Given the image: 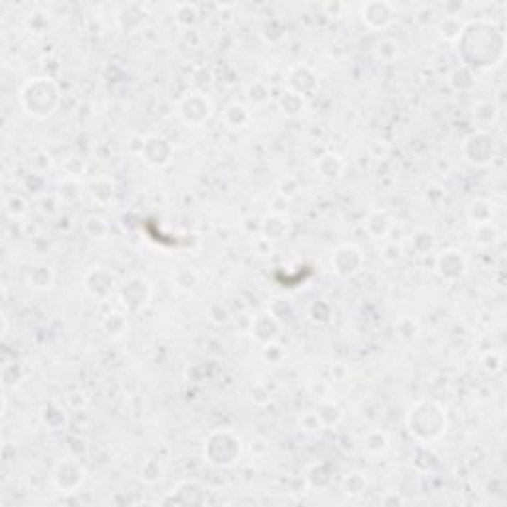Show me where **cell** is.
<instances>
[{
	"label": "cell",
	"mask_w": 507,
	"mask_h": 507,
	"mask_svg": "<svg viewBox=\"0 0 507 507\" xmlns=\"http://www.w3.org/2000/svg\"><path fill=\"white\" fill-rule=\"evenodd\" d=\"M395 224V218L391 217V212L385 208H375L366 214L363 228L371 238L375 240H386V236L391 232V228Z\"/></svg>",
	"instance_id": "ac0fdd59"
},
{
	"label": "cell",
	"mask_w": 507,
	"mask_h": 507,
	"mask_svg": "<svg viewBox=\"0 0 507 507\" xmlns=\"http://www.w3.org/2000/svg\"><path fill=\"white\" fill-rule=\"evenodd\" d=\"M395 333L400 343L413 345V343H416L420 339V323L414 317H410V315H403V317L396 320Z\"/></svg>",
	"instance_id": "f546056e"
},
{
	"label": "cell",
	"mask_w": 507,
	"mask_h": 507,
	"mask_svg": "<svg viewBox=\"0 0 507 507\" xmlns=\"http://www.w3.org/2000/svg\"><path fill=\"white\" fill-rule=\"evenodd\" d=\"M305 315H307V320H310L311 323H315V325H327L331 317H333V310H331V305H329L327 301L317 300L311 301L310 305H307Z\"/></svg>",
	"instance_id": "ab89813d"
},
{
	"label": "cell",
	"mask_w": 507,
	"mask_h": 507,
	"mask_svg": "<svg viewBox=\"0 0 507 507\" xmlns=\"http://www.w3.org/2000/svg\"><path fill=\"white\" fill-rule=\"evenodd\" d=\"M448 82H450V85L456 92H470L471 87L476 85V82H474V70H470L468 66L456 67L450 74V77H448Z\"/></svg>",
	"instance_id": "b9f144b4"
},
{
	"label": "cell",
	"mask_w": 507,
	"mask_h": 507,
	"mask_svg": "<svg viewBox=\"0 0 507 507\" xmlns=\"http://www.w3.org/2000/svg\"><path fill=\"white\" fill-rule=\"evenodd\" d=\"M498 155V145L494 135L486 129L470 133L464 141H462V157L466 163H470L471 167H488L491 160Z\"/></svg>",
	"instance_id": "8992f818"
},
{
	"label": "cell",
	"mask_w": 507,
	"mask_h": 507,
	"mask_svg": "<svg viewBox=\"0 0 507 507\" xmlns=\"http://www.w3.org/2000/svg\"><path fill=\"white\" fill-rule=\"evenodd\" d=\"M468 218L474 226L494 222V205L489 200H474L468 207Z\"/></svg>",
	"instance_id": "d590c367"
},
{
	"label": "cell",
	"mask_w": 507,
	"mask_h": 507,
	"mask_svg": "<svg viewBox=\"0 0 507 507\" xmlns=\"http://www.w3.org/2000/svg\"><path fill=\"white\" fill-rule=\"evenodd\" d=\"M499 228L496 226V222H488V224H478L474 226V242L481 248H489L499 240Z\"/></svg>",
	"instance_id": "8d00e7d4"
},
{
	"label": "cell",
	"mask_w": 507,
	"mask_h": 507,
	"mask_svg": "<svg viewBox=\"0 0 507 507\" xmlns=\"http://www.w3.org/2000/svg\"><path fill=\"white\" fill-rule=\"evenodd\" d=\"M408 238H410V246L414 248V252L420 254V256L432 254L434 248H436V236L430 230H426V228L414 230Z\"/></svg>",
	"instance_id": "e575fe53"
},
{
	"label": "cell",
	"mask_w": 507,
	"mask_h": 507,
	"mask_svg": "<svg viewBox=\"0 0 507 507\" xmlns=\"http://www.w3.org/2000/svg\"><path fill=\"white\" fill-rule=\"evenodd\" d=\"M301 190L300 187V180L295 179V177H285V179L280 180V187H278V192H280V197L285 198V200H290V198L298 197V192Z\"/></svg>",
	"instance_id": "816d5d0a"
},
{
	"label": "cell",
	"mask_w": 507,
	"mask_h": 507,
	"mask_svg": "<svg viewBox=\"0 0 507 507\" xmlns=\"http://www.w3.org/2000/svg\"><path fill=\"white\" fill-rule=\"evenodd\" d=\"M99 327L104 329L105 335H109L111 339H121L127 331H129V320L127 313H123L119 310H109L99 317Z\"/></svg>",
	"instance_id": "ffe728a7"
},
{
	"label": "cell",
	"mask_w": 507,
	"mask_h": 507,
	"mask_svg": "<svg viewBox=\"0 0 507 507\" xmlns=\"http://www.w3.org/2000/svg\"><path fill=\"white\" fill-rule=\"evenodd\" d=\"M381 503H383V506H403V503H406V499L396 496V494H388L386 498L381 499Z\"/></svg>",
	"instance_id": "11a10c76"
},
{
	"label": "cell",
	"mask_w": 507,
	"mask_h": 507,
	"mask_svg": "<svg viewBox=\"0 0 507 507\" xmlns=\"http://www.w3.org/2000/svg\"><path fill=\"white\" fill-rule=\"evenodd\" d=\"M363 268H365V254L357 246L343 244L331 254V270L341 280L355 278Z\"/></svg>",
	"instance_id": "4fadbf2b"
},
{
	"label": "cell",
	"mask_w": 507,
	"mask_h": 507,
	"mask_svg": "<svg viewBox=\"0 0 507 507\" xmlns=\"http://www.w3.org/2000/svg\"><path fill=\"white\" fill-rule=\"evenodd\" d=\"M82 192H84V188H82L80 179L64 177V179L60 180V185H58L56 197L60 200V205H74V202H77L82 198Z\"/></svg>",
	"instance_id": "1f68e13d"
},
{
	"label": "cell",
	"mask_w": 507,
	"mask_h": 507,
	"mask_svg": "<svg viewBox=\"0 0 507 507\" xmlns=\"http://www.w3.org/2000/svg\"><path fill=\"white\" fill-rule=\"evenodd\" d=\"M260 357L266 365L270 366H280L285 361V349L273 341V343H268V345H262V351H260Z\"/></svg>",
	"instance_id": "ee69618b"
},
{
	"label": "cell",
	"mask_w": 507,
	"mask_h": 507,
	"mask_svg": "<svg viewBox=\"0 0 507 507\" xmlns=\"http://www.w3.org/2000/svg\"><path fill=\"white\" fill-rule=\"evenodd\" d=\"M48 16L50 14L42 12V10L30 12L28 18H26V30H28L30 34H34V36H44L48 28H50V18Z\"/></svg>",
	"instance_id": "7bdbcfd3"
},
{
	"label": "cell",
	"mask_w": 507,
	"mask_h": 507,
	"mask_svg": "<svg viewBox=\"0 0 507 507\" xmlns=\"http://www.w3.org/2000/svg\"><path fill=\"white\" fill-rule=\"evenodd\" d=\"M40 420L46 426L48 430H64L70 422L66 408H62L60 404H48L44 410L40 413Z\"/></svg>",
	"instance_id": "4dcf8cb0"
},
{
	"label": "cell",
	"mask_w": 507,
	"mask_h": 507,
	"mask_svg": "<svg viewBox=\"0 0 507 507\" xmlns=\"http://www.w3.org/2000/svg\"><path fill=\"white\" fill-rule=\"evenodd\" d=\"M52 165H54V159H52V155L48 151H36L30 157V167H32L34 173H40V175H44Z\"/></svg>",
	"instance_id": "f907efd6"
},
{
	"label": "cell",
	"mask_w": 507,
	"mask_h": 507,
	"mask_svg": "<svg viewBox=\"0 0 507 507\" xmlns=\"http://www.w3.org/2000/svg\"><path fill=\"white\" fill-rule=\"evenodd\" d=\"M345 170H347V163L337 153H325L315 160V173L325 182H337L339 179H343Z\"/></svg>",
	"instance_id": "e0dca14e"
},
{
	"label": "cell",
	"mask_w": 507,
	"mask_h": 507,
	"mask_svg": "<svg viewBox=\"0 0 507 507\" xmlns=\"http://www.w3.org/2000/svg\"><path fill=\"white\" fill-rule=\"evenodd\" d=\"M139 155L151 169H167L175 159V145L159 133H151L143 139Z\"/></svg>",
	"instance_id": "30bf717a"
},
{
	"label": "cell",
	"mask_w": 507,
	"mask_h": 507,
	"mask_svg": "<svg viewBox=\"0 0 507 507\" xmlns=\"http://www.w3.org/2000/svg\"><path fill=\"white\" fill-rule=\"evenodd\" d=\"M62 169H64V177L80 179V177L85 173V160L82 159V157L70 155V157H66L64 163H62Z\"/></svg>",
	"instance_id": "681fc988"
},
{
	"label": "cell",
	"mask_w": 507,
	"mask_h": 507,
	"mask_svg": "<svg viewBox=\"0 0 507 507\" xmlns=\"http://www.w3.org/2000/svg\"><path fill=\"white\" fill-rule=\"evenodd\" d=\"M214 113V104L205 92L190 89L177 102V115L187 127H202Z\"/></svg>",
	"instance_id": "5b68a950"
},
{
	"label": "cell",
	"mask_w": 507,
	"mask_h": 507,
	"mask_svg": "<svg viewBox=\"0 0 507 507\" xmlns=\"http://www.w3.org/2000/svg\"><path fill=\"white\" fill-rule=\"evenodd\" d=\"M406 428L418 444L438 442L448 430V414L446 408L436 400H418L410 406L406 414Z\"/></svg>",
	"instance_id": "7a4b0ae2"
},
{
	"label": "cell",
	"mask_w": 507,
	"mask_h": 507,
	"mask_svg": "<svg viewBox=\"0 0 507 507\" xmlns=\"http://www.w3.org/2000/svg\"><path fill=\"white\" fill-rule=\"evenodd\" d=\"M244 454V440L232 428H217L208 434L202 458L214 468H232Z\"/></svg>",
	"instance_id": "277c9868"
},
{
	"label": "cell",
	"mask_w": 507,
	"mask_h": 507,
	"mask_svg": "<svg viewBox=\"0 0 507 507\" xmlns=\"http://www.w3.org/2000/svg\"><path fill=\"white\" fill-rule=\"evenodd\" d=\"M464 28H466V22H464L458 14H446V16L436 24L438 34H440L442 40H446V42H458Z\"/></svg>",
	"instance_id": "f1b7e54d"
},
{
	"label": "cell",
	"mask_w": 507,
	"mask_h": 507,
	"mask_svg": "<svg viewBox=\"0 0 507 507\" xmlns=\"http://www.w3.org/2000/svg\"><path fill=\"white\" fill-rule=\"evenodd\" d=\"M434 270L446 282H460L468 273V260L460 250L448 248V250H444L436 256Z\"/></svg>",
	"instance_id": "2e32d148"
},
{
	"label": "cell",
	"mask_w": 507,
	"mask_h": 507,
	"mask_svg": "<svg viewBox=\"0 0 507 507\" xmlns=\"http://www.w3.org/2000/svg\"><path fill=\"white\" fill-rule=\"evenodd\" d=\"M300 426L303 432L307 434H320L321 430H325L323 428V424H321L320 416H317V413L315 410H305V413L300 416Z\"/></svg>",
	"instance_id": "c3c4849f"
},
{
	"label": "cell",
	"mask_w": 507,
	"mask_h": 507,
	"mask_svg": "<svg viewBox=\"0 0 507 507\" xmlns=\"http://www.w3.org/2000/svg\"><path fill=\"white\" fill-rule=\"evenodd\" d=\"M359 14L366 28L383 32L396 20V6L388 0H366L359 6Z\"/></svg>",
	"instance_id": "7c38bea8"
},
{
	"label": "cell",
	"mask_w": 507,
	"mask_h": 507,
	"mask_svg": "<svg viewBox=\"0 0 507 507\" xmlns=\"http://www.w3.org/2000/svg\"><path fill=\"white\" fill-rule=\"evenodd\" d=\"M84 283V291L92 298V300L99 301V303H107L111 300L113 295L119 290V282H117V276L107 270V268H89L82 278Z\"/></svg>",
	"instance_id": "52a82bcc"
},
{
	"label": "cell",
	"mask_w": 507,
	"mask_h": 507,
	"mask_svg": "<svg viewBox=\"0 0 507 507\" xmlns=\"http://www.w3.org/2000/svg\"><path fill=\"white\" fill-rule=\"evenodd\" d=\"M85 479H87V471L80 458H64L58 462L52 470V486L60 494H74L84 486Z\"/></svg>",
	"instance_id": "ba28073f"
},
{
	"label": "cell",
	"mask_w": 507,
	"mask_h": 507,
	"mask_svg": "<svg viewBox=\"0 0 507 507\" xmlns=\"http://www.w3.org/2000/svg\"><path fill=\"white\" fill-rule=\"evenodd\" d=\"M262 236L266 240H282L290 232V220L280 214V212H272L262 220Z\"/></svg>",
	"instance_id": "d4e9b609"
},
{
	"label": "cell",
	"mask_w": 507,
	"mask_h": 507,
	"mask_svg": "<svg viewBox=\"0 0 507 507\" xmlns=\"http://www.w3.org/2000/svg\"><path fill=\"white\" fill-rule=\"evenodd\" d=\"M458 46H476L471 54L464 58V66L470 70L474 67H488L498 66L506 58V36L499 28H496L488 20H478V22H466V28L462 32L460 40L456 42Z\"/></svg>",
	"instance_id": "6da1fadb"
},
{
	"label": "cell",
	"mask_w": 507,
	"mask_h": 507,
	"mask_svg": "<svg viewBox=\"0 0 507 507\" xmlns=\"http://www.w3.org/2000/svg\"><path fill=\"white\" fill-rule=\"evenodd\" d=\"M208 496H210V488L207 484H202L198 479H182L173 486L169 496L160 503H165V506H207Z\"/></svg>",
	"instance_id": "8fae6325"
},
{
	"label": "cell",
	"mask_w": 507,
	"mask_h": 507,
	"mask_svg": "<svg viewBox=\"0 0 507 507\" xmlns=\"http://www.w3.org/2000/svg\"><path fill=\"white\" fill-rule=\"evenodd\" d=\"M366 486H369V484H366V478L363 474H351V476L343 479V491H345V496H349V498L363 496L366 491Z\"/></svg>",
	"instance_id": "f6af8a7d"
},
{
	"label": "cell",
	"mask_w": 507,
	"mask_h": 507,
	"mask_svg": "<svg viewBox=\"0 0 507 507\" xmlns=\"http://www.w3.org/2000/svg\"><path fill=\"white\" fill-rule=\"evenodd\" d=\"M381 258H383L386 263H396L403 258V248H400V244H396V242H388V240H386L385 246H383V252H381Z\"/></svg>",
	"instance_id": "f5cc1de1"
},
{
	"label": "cell",
	"mask_w": 507,
	"mask_h": 507,
	"mask_svg": "<svg viewBox=\"0 0 507 507\" xmlns=\"http://www.w3.org/2000/svg\"><path fill=\"white\" fill-rule=\"evenodd\" d=\"M305 481L311 489H317V491L329 489L333 484V470L325 462H315L305 470Z\"/></svg>",
	"instance_id": "603a6c76"
},
{
	"label": "cell",
	"mask_w": 507,
	"mask_h": 507,
	"mask_svg": "<svg viewBox=\"0 0 507 507\" xmlns=\"http://www.w3.org/2000/svg\"><path fill=\"white\" fill-rule=\"evenodd\" d=\"M56 282V272L54 268L46 262L32 263L28 270V285L36 291L50 290Z\"/></svg>",
	"instance_id": "44dd1931"
},
{
	"label": "cell",
	"mask_w": 507,
	"mask_h": 507,
	"mask_svg": "<svg viewBox=\"0 0 507 507\" xmlns=\"http://www.w3.org/2000/svg\"><path fill=\"white\" fill-rule=\"evenodd\" d=\"M2 205H4V212H6V217H9L10 220H20V218L26 217L30 210L28 200L22 197L20 192H10V195H6Z\"/></svg>",
	"instance_id": "836d02e7"
},
{
	"label": "cell",
	"mask_w": 507,
	"mask_h": 507,
	"mask_svg": "<svg viewBox=\"0 0 507 507\" xmlns=\"http://www.w3.org/2000/svg\"><path fill=\"white\" fill-rule=\"evenodd\" d=\"M170 282H173V288L180 293H192L197 291V288L200 285V276L195 268H188V266H182V268H177L173 276H170Z\"/></svg>",
	"instance_id": "484cf974"
},
{
	"label": "cell",
	"mask_w": 507,
	"mask_h": 507,
	"mask_svg": "<svg viewBox=\"0 0 507 507\" xmlns=\"http://www.w3.org/2000/svg\"><path fill=\"white\" fill-rule=\"evenodd\" d=\"M87 190H89V195H92L95 202L102 205V207L111 205L115 197H117V187H115V182L109 177H97V179H94L87 185Z\"/></svg>",
	"instance_id": "cb8c5ba5"
},
{
	"label": "cell",
	"mask_w": 507,
	"mask_h": 507,
	"mask_svg": "<svg viewBox=\"0 0 507 507\" xmlns=\"http://www.w3.org/2000/svg\"><path fill=\"white\" fill-rule=\"evenodd\" d=\"M84 230L85 234L94 240H104L109 234V222L99 214H89L84 218Z\"/></svg>",
	"instance_id": "60d3db41"
},
{
	"label": "cell",
	"mask_w": 507,
	"mask_h": 507,
	"mask_svg": "<svg viewBox=\"0 0 507 507\" xmlns=\"http://www.w3.org/2000/svg\"><path fill=\"white\" fill-rule=\"evenodd\" d=\"M481 363V369L489 373V375H498L503 371V365H506V355L501 349H488L484 351V355L479 359Z\"/></svg>",
	"instance_id": "f35d334b"
},
{
	"label": "cell",
	"mask_w": 507,
	"mask_h": 507,
	"mask_svg": "<svg viewBox=\"0 0 507 507\" xmlns=\"http://www.w3.org/2000/svg\"><path fill=\"white\" fill-rule=\"evenodd\" d=\"M347 6L343 4V2H327V4H323V10L325 12H329V16H339V10H345Z\"/></svg>",
	"instance_id": "db71d44e"
},
{
	"label": "cell",
	"mask_w": 507,
	"mask_h": 507,
	"mask_svg": "<svg viewBox=\"0 0 507 507\" xmlns=\"http://www.w3.org/2000/svg\"><path fill=\"white\" fill-rule=\"evenodd\" d=\"M20 107L34 119H48L62 104V92L60 85L48 77L36 75L26 80L18 92Z\"/></svg>",
	"instance_id": "3957f363"
},
{
	"label": "cell",
	"mask_w": 507,
	"mask_h": 507,
	"mask_svg": "<svg viewBox=\"0 0 507 507\" xmlns=\"http://www.w3.org/2000/svg\"><path fill=\"white\" fill-rule=\"evenodd\" d=\"M315 413L320 416L323 428H335V426L343 420V410H341V406H339L331 396L317 400Z\"/></svg>",
	"instance_id": "83f0119b"
},
{
	"label": "cell",
	"mask_w": 507,
	"mask_h": 507,
	"mask_svg": "<svg viewBox=\"0 0 507 507\" xmlns=\"http://www.w3.org/2000/svg\"><path fill=\"white\" fill-rule=\"evenodd\" d=\"M220 119L224 123V127H228L230 131L248 129L254 121L250 107L244 104H238V102L226 105L224 109H222V117H220Z\"/></svg>",
	"instance_id": "d6986e66"
},
{
	"label": "cell",
	"mask_w": 507,
	"mask_h": 507,
	"mask_svg": "<svg viewBox=\"0 0 507 507\" xmlns=\"http://www.w3.org/2000/svg\"><path fill=\"white\" fill-rule=\"evenodd\" d=\"M151 295H153L151 283L141 276L127 278L125 282L119 283V290H117V298L127 313H139L145 310L149 305Z\"/></svg>",
	"instance_id": "9c48e42d"
},
{
	"label": "cell",
	"mask_w": 507,
	"mask_h": 507,
	"mask_svg": "<svg viewBox=\"0 0 507 507\" xmlns=\"http://www.w3.org/2000/svg\"><path fill=\"white\" fill-rule=\"evenodd\" d=\"M278 105H280V111L288 117H300L305 113V107H307V99H303L301 95L293 94V92H283L278 99Z\"/></svg>",
	"instance_id": "d6a6232c"
},
{
	"label": "cell",
	"mask_w": 507,
	"mask_h": 507,
	"mask_svg": "<svg viewBox=\"0 0 507 507\" xmlns=\"http://www.w3.org/2000/svg\"><path fill=\"white\" fill-rule=\"evenodd\" d=\"M141 479L145 484H157L159 479H163V466L159 464V460L149 458V460L143 462Z\"/></svg>",
	"instance_id": "7dc6e473"
},
{
	"label": "cell",
	"mask_w": 507,
	"mask_h": 507,
	"mask_svg": "<svg viewBox=\"0 0 507 507\" xmlns=\"http://www.w3.org/2000/svg\"><path fill=\"white\" fill-rule=\"evenodd\" d=\"M391 448V436L381 430V428H373L363 436V450L369 456H385L386 452Z\"/></svg>",
	"instance_id": "4316f807"
},
{
	"label": "cell",
	"mask_w": 507,
	"mask_h": 507,
	"mask_svg": "<svg viewBox=\"0 0 507 507\" xmlns=\"http://www.w3.org/2000/svg\"><path fill=\"white\" fill-rule=\"evenodd\" d=\"M285 89L301 95L303 99H310L320 89V75L307 64H295L285 74Z\"/></svg>",
	"instance_id": "5bb4252c"
},
{
	"label": "cell",
	"mask_w": 507,
	"mask_h": 507,
	"mask_svg": "<svg viewBox=\"0 0 507 507\" xmlns=\"http://www.w3.org/2000/svg\"><path fill=\"white\" fill-rule=\"evenodd\" d=\"M373 58L378 64H395L400 58V42L396 38L381 36L373 44Z\"/></svg>",
	"instance_id": "7402d4cb"
},
{
	"label": "cell",
	"mask_w": 507,
	"mask_h": 507,
	"mask_svg": "<svg viewBox=\"0 0 507 507\" xmlns=\"http://www.w3.org/2000/svg\"><path fill=\"white\" fill-rule=\"evenodd\" d=\"M198 18V6L190 4V2H180L175 9V20L179 22L180 26H192Z\"/></svg>",
	"instance_id": "bcb514c9"
},
{
	"label": "cell",
	"mask_w": 507,
	"mask_h": 507,
	"mask_svg": "<svg viewBox=\"0 0 507 507\" xmlns=\"http://www.w3.org/2000/svg\"><path fill=\"white\" fill-rule=\"evenodd\" d=\"M283 321L272 310L258 311L250 323V335L258 345H268L278 341L282 335Z\"/></svg>",
	"instance_id": "9a60e30c"
},
{
	"label": "cell",
	"mask_w": 507,
	"mask_h": 507,
	"mask_svg": "<svg viewBox=\"0 0 507 507\" xmlns=\"http://www.w3.org/2000/svg\"><path fill=\"white\" fill-rule=\"evenodd\" d=\"M246 97L252 105H266L272 99V87L262 80H256L246 85Z\"/></svg>",
	"instance_id": "74e56055"
}]
</instances>
